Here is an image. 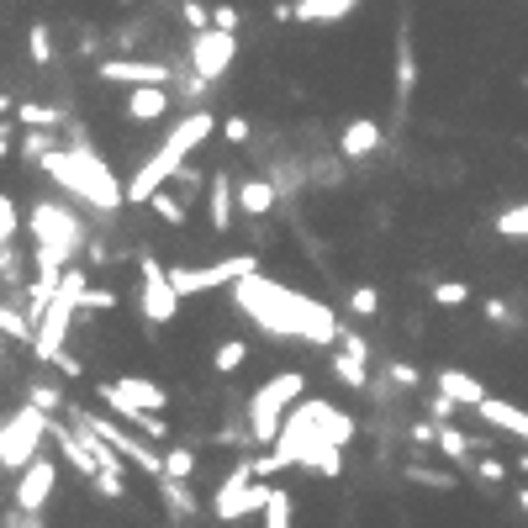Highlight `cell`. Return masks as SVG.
I'll return each instance as SVG.
<instances>
[{"label": "cell", "instance_id": "cell-1", "mask_svg": "<svg viewBox=\"0 0 528 528\" xmlns=\"http://www.w3.org/2000/svg\"><path fill=\"white\" fill-rule=\"evenodd\" d=\"M233 307L243 317H254L270 338H301V344H312V349H333L338 338H344L338 312L328 307V301L301 296V291L280 286V280H264V275H243L238 280Z\"/></svg>", "mask_w": 528, "mask_h": 528}, {"label": "cell", "instance_id": "cell-2", "mask_svg": "<svg viewBox=\"0 0 528 528\" xmlns=\"http://www.w3.org/2000/svg\"><path fill=\"white\" fill-rule=\"evenodd\" d=\"M217 127H222V122H217L206 106H196L180 127H169V138H164V143H159L154 154H148V159L138 164V169H132V180H127V206L154 201V196L164 191V180H175V169H180L185 159H191V154H196V148H201L206 138H212Z\"/></svg>", "mask_w": 528, "mask_h": 528}, {"label": "cell", "instance_id": "cell-3", "mask_svg": "<svg viewBox=\"0 0 528 528\" xmlns=\"http://www.w3.org/2000/svg\"><path fill=\"white\" fill-rule=\"evenodd\" d=\"M48 169V180L59 185V191H69L74 201H85V206H96V212H117V206L127 201V191L117 185V175L90 154V143H74V148H59V154H48L43 159Z\"/></svg>", "mask_w": 528, "mask_h": 528}, {"label": "cell", "instance_id": "cell-4", "mask_svg": "<svg viewBox=\"0 0 528 528\" xmlns=\"http://www.w3.org/2000/svg\"><path fill=\"white\" fill-rule=\"evenodd\" d=\"M301 391H307V375H301V370H280V375H270V381L249 396V433H254V444H275L280 439V428H286L291 407L301 402Z\"/></svg>", "mask_w": 528, "mask_h": 528}, {"label": "cell", "instance_id": "cell-5", "mask_svg": "<svg viewBox=\"0 0 528 528\" xmlns=\"http://www.w3.org/2000/svg\"><path fill=\"white\" fill-rule=\"evenodd\" d=\"M43 439H53V412L32 407V402L22 412H11V418L0 423V470H6V476H22L37 460Z\"/></svg>", "mask_w": 528, "mask_h": 528}, {"label": "cell", "instance_id": "cell-6", "mask_svg": "<svg viewBox=\"0 0 528 528\" xmlns=\"http://www.w3.org/2000/svg\"><path fill=\"white\" fill-rule=\"evenodd\" d=\"M270 492H275V486H270V481H259L254 460H238V465L228 470V476H222V486H217L212 513H217L222 523L254 518V513H264V507H270Z\"/></svg>", "mask_w": 528, "mask_h": 528}, {"label": "cell", "instance_id": "cell-7", "mask_svg": "<svg viewBox=\"0 0 528 528\" xmlns=\"http://www.w3.org/2000/svg\"><path fill=\"white\" fill-rule=\"evenodd\" d=\"M243 275H259V254H222L212 264H196V270L191 264H175V270H169L180 296H206L217 286H238Z\"/></svg>", "mask_w": 528, "mask_h": 528}, {"label": "cell", "instance_id": "cell-8", "mask_svg": "<svg viewBox=\"0 0 528 528\" xmlns=\"http://www.w3.org/2000/svg\"><path fill=\"white\" fill-rule=\"evenodd\" d=\"M32 238H37V249H53L74 264V254H80V243H85V222L74 217L64 201H37L32 206Z\"/></svg>", "mask_w": 528, "mask_h": 528}, {"label": "cell", "instance_id": "cell-9", "mask_svg": "<svg viewBox=\"0 0 528 528\" xmlns=\"http://www.w3.org/2000/svg\"><path fill=\"white\" fill-rule=\"evenodd\" d=\"M69 418H74V423H85V428H96L101 439H106L111 449H117V455H122L127 465H138L148 481H159V476H164V455H159V449H148V444H143V433H127L122 423L96 418V412H80V407H69Z\"/></svg>", "mask_w": 528, "mask_h": 528}, {"label": "cell", "instance_id": "cell-10", "mask_svg": "<svg viewBox=\"0 0 528 528\" xmlns=\"http://www.w3.org/2000/svg\"><path fill=\"white\" fill-rule=\"evenodd\" d=\"M143 296H138V307L148 323H175L180 317V291H175V280H169V270L154 259V254H143Z\"/></svg>", "mask_w": 528, "mask_h": 528}, {"label": "cell", "instance_id": "cell-11", "mask_svg": "<svg viewBox=\"0 0 528 528\" xmlns=\"http://www.w3.org/2000/svg\"><path fill=\"white\" fill-rule=\"evenodd\" d=\"M238 59V32H222V27H206L191 37V74L201 80H222Z\"/></svg>", "mask_w": 528, "mask_h": 528}, {"label": "cell", "instance_id": "cell-12", "mask_svg": "<svg viewBox=\"0 0 528 528\" xmlns=\"http://www.w3.org/2000/svg\"><path fill=\"white\" fill-rule=\"evenodd\" d=\"M53 486H59V465L48 455H37L22 476H16V507H22V518H37L53 497Z\"/></svg>", "mask_w": 528, "mask_h": 528}, {"label": "cell", "instance_id": "cell-13", "mask_svg": "<svg viewBox=\"0 0 528 528\" xmlns=\"http://www.w3.org/2000/svg\"><path fill=\"white\" fill-rule=\"evenodd\" d=\"M96 74L106 85H169L175 80V64H159V59H101Z\"/></svg>", "mask_w": 528, "mask_h": 528}, {"label": "cell", "instance_id": "cell-14", "mask_svg": "<svg viewBox=\"0 0 528 528\" xmlns=\"http://www.w3.org/2000/svg\"><path fill=\"white\" fill-rule=\"evenodd\" d=\"M74 312H80V307L59 296V301H53V312L43 317V328H37V344H32V354H37L43 365H53V354H64V344H69V328H74Z\"/></svg>", "mask_w": 528, "mask_h": 528}, {"label": "cell", "instance_id": "cell-15", "mask_svg": "<svg viewBox=\"0 0 528 528\" xmlns=\"http://www.w3.org/2000/svg\"><path fill=\"white\" fill-rule=\"evenodd\" d=\"M233 206H238L233 175H228V169H212V180H206V217H212V233L233 228Z\"/></svg>", "mask_w": 528, "mask_h": 528}, {"label": "cell", "instance_id": "cell-16", "mask_svg": "<svg viewBox=\"0 0 528 528\" xmlns=\"http://www.w3.org/2000/svg\"><path fill=\"white\" fill-rule=\"evenodd\" d=\"M307 418H312L317 444H349L354 439V418H349V412H338L333 402H307Z\"/></svg>", "mask_w": 528, "mask_h": 528}, {"label": "cell", "instance_id": "cell-17", "mask_svg": "<svg viewBox=\"0 0 528 528\" xmlns=\"http://www.w3.org/2000/svg\"><path fill=\"white\" fill-rule=\"evenodd\" d=\"M433 386H439L455 407H470V412H476V407L486 402V386H481L470 370H455V365H444L439 375H433Z\"/></svg>", "mask_w": 528, "mask_h": 528}, {"label": "cell", "instance_id": "cell-18", "mask_svg": "<svg viewBox=\"0 0 528 528\" xmlns=\"http://www.w3.org/2000/svg\"><path fill=\"white\" fill-rule=\"evenodd\" d=\"M476 418H481V423H492L497 433H513V439L528 444V412L513 407V402H502V396H486V402L476 407Z\"/></svg>", "mask_w": 528, "mask_h": 528}, {"label": "cell", "instance_id": "cell-19", "mask_svg": "<svg viewBox=\"0 0 528 528\" xmlns=\"http://www.w3.org/2000/svg\"><path fill=\"white\" fill-rule=\"evenodd\" d=\"M375 148H381V127H375L370 117H354L344 132H338V154L344 159H370Z\"/></svg>", "mask_w": 528, "mask_h": 528}, {"label": "cell", "instance_id": "cell-20", "mask_svg": "<svg viewBox=\"0 0 528 528\" xmlns=\"http://www.w3.org/2000/svg\"><path fill=\"white\" fill-rule=\"evenodd\" d=\"M169 111V85H138L127 96V122H159Z\"/></svg>", "mask_w": 528, "mask_h": 528}, {"label": "cell", "instance_id": "cell-21", "mask_svg": "<svg viewBox=\"0 0 528 528\" xmlns=\"http://www.w3.org/2000/svg\"><path fill=\"white\" fill-rule=\"evenodd\" d=\"M275 196H280V185L275 180H238V212H249V217H270L275 212Z\"/></svg>", "mask_w": 528, "mask_h": 528}, {"label": "cell", "instance_id": "cell-22", "mask_svg": "<svg viewBox=\"0 0 528 528\" xmlns=\"http://www.w3.org/2000/svg\"><path fill=\"white\" fill-rule=\"evenodd\" d=\"M412 90H418V43L402 32L396 37V106H407Z\"/></svg>", "mask_w": 528, "mask_h": 528}, {"label": "cell", "instance_id": "cell-23", "mask_svg": "<svg viewBox=\"0 0 528 528\" xmlns=\"http://www.w3.org/2000/svg\"><path fill=\"white\" fill-rule=\"evenodd\" d=\"M117 386H122L127 402H132V407H143V412H164V407H169L164 386H159V381H148V375H122Z\"/></svg>", "mask_w": 528, "mask_h": 528}, {"label": "cell", "instance_id": "cell-24", "mask_svg": "<svg viewBox=\"0 0 528 528\" xmlns=\"http://www.w3.org/2000/svg\"><path fill=\"white\" fill-rule=\"evenodd\" d=\"M159 486V497H164V507H169V513H175V518H196V492H191V481H175V476H159L154 481Z\"/></svg>", "mask_w": 528, "mask_h": 528}, {"label": "cell", "instance_id": "cell-25", "mask_svg": "<svg viewBox=\"0 0 528 528\" xmlns=\"http://www.w3.org/2000/svg\"><path fill=\"white\" fill-rule=\"evenodd\" d=\"M301 465H307L312 476H323V481H338L344 476V444H312Z\"/></svg>", "mask_w": 528, "mask_h": 528}, {"label": "cell", "instance_id": "cell-26", "mask_svg": "<svg viewBox=\"0 0 528 528\" xmlns=\"http://www.w3.org/2000/svg\"><path fill=\"white\" fill-rule=\"evenodd\" d=\"M360 0H296V22H344Z\"/></svg>", "mask_w": 528, "mask_h": 528}, {"label": "cell", "instance_id": "cell-27", "mask_svg": "<svg viewBox=\"0 0 528 528\" xmlns=\"http://www.w3.org/2000/svg\"><path fill=\"white\" fill-rule=\"evenodd\" d=\"M439 449H444V460H455V465H476V460H470V455H476V439L460 433L455 423H439Z\"/></svg>", "mask_w": 528, "mask_h": 528}, {"label": "cell", "instance_id": "cell-28", "mask_svg": "<svg viewBox=\"0 0 528 528\" xmlns=\"http://www.w3.org/2000/svg\"><path fill=\"white\" fill-rule=\"evenodd\" d=\"M333 375H338L344 386L365 391V386H370V360H360V354H349V349H338V354H333Z\"/></svg>", "mask_w": 528, "mask_h": 528}, {"label": "cell", "instance_id": "cell-29", "mask_svg": "<svg viewBox=\"0 0 528 528\" xmlns=\"http://www.w3.org/2000/svg\"><path fill=\"white\" fill-rule=\"evenodd\" d=\"M11 117L22 122V127H64V111H59V106H43V101H22V106H11Z\"/></svg>", "mask_w": 528, "mask_h": 528}, {"label": "cell", "instance_id": "cell-30", "mask_svg": "<svg viewBox=\"0 0 528 528\" xmlns=\"http://www.w3.org/2000/svg\"><path fill=\"white\" fill-rule=\"evenodd\" d=\"M492 233H497V238H528V201L502 206V212L492 217Z\"/></svg>", "mask_w": 528, "mask_h": 528}, {"label": "cell", "instance_id": "cell-31", "mask_svg": "<svg viewBox=\"0 0 528 528\" xmlns=\"http://www.w3.org/2000/svg\"><path fill=\"white\" fill-rule=\"evenodd\" d=\"M243 360H249V344H243V338H228V344H217L212 370H217V375H238V370H243Z\"/></svg>", "mask_w": 528, "mask_h": 528}, {"label": "cell", "instance_id": "cell-32", "mask_svg": "<svg viewBox=\"0 0 528 528\" xmlns=\"http://www.w3.org/2000/svg\"><path fill=\"white\" fill-rule=\"evenodd\" d=\"M402 476L418 481V486H428V492H455V486H460L449 470H428V465H402Z\"/></svg>", "mask_w": 528, "mask_h": 528}, {"label": "cell", "instance_id": "cell-33", "mask_svg": "<svg viewBox=\"0 0 528 528\" xmlns=\"http://www.w3.org/2000/svg\"><path fill=\"white\" fill-rule=\"evenodd\" d=\"M291 513H296V502L286 486H275L270 492V507H264V528H291Z\"/></svg>", "mask_w": 528, "mask_h": 528}, {"label": "cell", "instance_id": "cell-34", "mask_svg": "<svg viewBox=\"0 0 528 528\" xmlns=\"http://www.w3.org/2000/svg\"><path fill=\"white\" fill-rule=\"evenodd\" d=\"M27 53H32V64H37V69H48V64H53V32H48L43 22H32V27H27Z\"/></svg>", "mask_w": 528, "mask_h": 528}, {"label": "cell", "instance_id": "cell-35", "mask_svg": "<svg viewBox=\"0 0 528 528\" xmlns=\"http://www.w3.org/2000/svg\"><path fill=\"white\" fill-rule=\"evenodd\" d=\"M164 476L196 481V449H169V455H164Z\"/></svg>", "mask_w": 528, "mask_h": 528}, {"label": "cell", "instance_id": "cell-36", "mask_svg": "<svg viewBox=\"0 0 528 528\" xmlns=\"http://www.w3.org/2000/svg\"><path fill=\"white\" fill-rule=\"evenodd\" d=\"M465 301H470L465 280H439V286H433V307H465Z\"/></svg>", "mask_w": 528, "mask_h": 528}, {"label": "cell", "instance_id": "cell-37", "mask_svg": "<svg viewBox=\"0 0 528 528\" xmlns=\"http://www.w3.org/2000/svg\"><path fill=\"white\" fill-rule=\"evenodd\" d=\"M349 312L354 317H375V312H381V291H375V286H354L349 291Z\"/></svg>", "mask_w": 528, "mask_h": 528}, {"label": "cell", "instance_id": "cell-38", "mask_svg": "<svg viewBox=\"0 0 528 528\" xmlns=\"http://www.w3.org/2000/svg\"><path fill=\"white\" fill-rule=\"evenodd\" d=\"M16 228H22V217H16V201L0 196V243H6V249H16Z\"/></svg>", "mask_w": 528, "mask_h": 528}, {"label": "cell", "instance_id": "cell-39", "mask_svg": "<svg viewBox=\"0 0 528 528\" xmlns=\"http://www.w3.org/2000/svg\"><path fill=\"white\" fill-rule=\"evenodd\" d=\"M148 206H154V217H159V222H169V228H180V222H185V206H180L175 196H169V191H159Z\"/></svg>", "mask_w": 528, "mask_h": 528}, {"label": "cell", "instance_id": "cell-40", "mask_svg": "<svg viewBox=\"0 0 528 528\" xmlns=\"http://www.w3.org/2000/svg\"><path fill=\"white\" fill-rule=\"evenodd\" d=\"M386 375H391V386H396V391H418V386H423L418 365H407V360H391V370H386Z\"/></svg>", "mask_w": 528, "mask_h": 528}, {"label": "cell", "instance_id": "cell-41", "mask_svg": "<svg viewBox=\"0 0 528 528\" xmlns=\"http://www.w3.org/2000/svg\"><path fill=\"white\" fill-rule=\"evenodd\" d=\"M27 402H32V407H43V412H53V407H64V391H53V386H43V381H32V386H27Z\"/></svg>", "mask_w": 528, "mask_h": 528}, {"label": "cell", "instance_id": "cell-42", "mask_svg": "<svg viewBox=\"0 0 528 528\" xmlns=\"http://www.w3.org/2000/svg\"><path fill=\"white\" fill-rule=\"evenodd\" d=\"M180 16H185V27H191V32H206V27H212V11H206L201 0H180Z\"/></svg>", "mask_w": 528, "mask_h": 528}, {"label": "cell", "instance_id": "cell-43", "mask_svg": "<svg viewBox=\"0 0 528 528\" xmlns=\"http://www.w3.org/2000/svg\"><path fill=\"white\" fill-rule=\"evenodd\" d=\"M470 470H476V481H486V486H502V481H507V465H502V460H492V455L476 460Z\"/></svg>", "mask_w": 528, "mask_h": 528}, {"label": "cell", "instance_id": "cell-44", "mask_svg": "<svg viewBox=\"0 0 528 528\" xmlns=\"http://www.w3.org/2000/svg\"><path fill=\"white\" fill-rule=\"evenodd\" d=\"M486 317H492V323H497V328H518V312H513V307H507V301H502V296H486Z\"/></svg>", "mask_w": 528, "mask_h": 528}, {"label": "cell", "instance_id": "cell-45", "mask_svg": "<svg viewBox=\"0 0 528 528\" xmlns=\"http://www.w3.org/2000/svg\"><path fill=\"white\" fill-rule=\"evenodd\" d=\"M111 307H117V296L101 291V286H90V291L80 296V312H111Z\"/></svg>", "mask_w": 528, "mask_h": 528}, {"label": "cell", "instance_id": "cell-46", "mask_svg": "<svg viewBox=\"0 0 528 528\" xmlns=\"http://www.w3.org/2000/svg\"><path fill=\"white\" fill-rule=\"evenodd\" d=\"M222 132V138H228V143H249L254 138V127H249V117H228V122H222L217 127Z\"/></svg>", "mask_w": 528, "mask_h": 528}, {"label": "cell", "instance_id": "cell-47", "mask_svg": "<svg viewBox=\"0 0 528 528\" xmlns=\"http://www.w3.org/2000/svg\"><path fill=\"white\" fill-rule=\"evenodd\" d=\"M53 370H59V375H69V381H85V365L74 360L69 349H64V354H53Z\"/></svg>", "mask_w": 528, "mask_h": 528}, {"label": "cell", "instance_id": "cell-48", "mask_svg": "<svg viewBox=\"0 0 528 528\" xmlns=\"http://www.w3.org/2000/svg\"><path fill=\"white\" fill-rule=\"evenodd\" d=\"M238 22H243L238 6H217V11H212V27H222V32H238Z\"/></svg>", "mask_w": 528, "mask_h": 528}, {"label": "cell", "instance_id": "cell-49", "mask_svg": "<svg viewBox=\"0 0 528 528\" xmlns=\"http://www.w3.org/2000/svg\"><path fill=\"white\" fill-rule=\"evenodd\" d=\"M344 349L360 354V360H370V338H360V333H344Z\"/></svg>", "mask_w": 528, "mask_h": 528}, {"label": "cell", "instance_id": "cell-50", "mask_svg": "<svg viewBox=\"0 0 528 528\" xmlns=\"http://www.w3.org/2000/svg\"><path fill=\"white\" fill-rule=\"evenodd\" d=\"M518 470H523V476H528V449H523V455H518Z\"/></svg>", "mask_w": 528, "mask_h": 528}, {"label": "cell", "instance_id": "cell-51", "mask_svg": "<svg viewBox=\"0 0 528 528\" xmlns=\"http://www.w3.org/2000/svg\"><path fill=\"white\" fill-rule=\"evenodd\" d=\"M518 507H523V513H528V486H523V492H518Z\"/></svg>", "mask_w": 528, "mask_h": 528}, {"label": "cell", "instance_id": "cell-52", "mask_svg": "<svg viewBox=\"0 0 528 528\" xmlns=\"http://www.w3.org/2000/svg\"><path fill=\"white\" fill-rule=\"evenodd\" d=\"M523 90H528V74H523Z\"/></svg>", "mask_w": 528, "mask_h": 528}]
</instances>
